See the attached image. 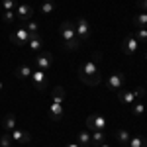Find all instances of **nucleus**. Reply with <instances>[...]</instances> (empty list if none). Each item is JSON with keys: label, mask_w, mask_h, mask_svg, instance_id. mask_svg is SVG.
Returning a JSON list of instances; mask_svg holds the SVG:
<instances>
[{"label": "nucleus", "mask_w": 147, "mask_h": 147, "mask_svg": "<svg viewBox=\"0 0 147 147\" xmlns=\"http://www.w3.org/2000/svg\"><path fill=\"white\" fill-rule=\"evenodd\" d=\"M100 59H102V53H100V51H96V53L92 55L90 61H84V63L79 67V79L82 80L84 84H88V86H96V84H100L102 75H100V69H98Z\"/></svg>", "instance_id": "nucleus-1"}, {"label": "nucleus", "mask_w": 147, "mask_h": 147, "mask_svg": "<svg viewBox=\"0 0 147 147\" xmlns=\"http://www.w3.org/2000/svg\"><path fill=\"white\" fill-rule=\"evenodd\" d=\"M59 34L63 37V43L67 47L69 51H77L82 43L79 41V37H77V30H75V24L71 22V20H65V22H61L59 26Z\"/></svg>", "instance_id": "nucleus-2"}, {"label": "nucleus", "mask_w": 147, "mask_h": 147, "mask_svg": "<svg viewBox=\"0 0 147 147\" xmlns=\"http://www.w3.org/2000/svg\"><path fill=\"white\" fill-rule=\"evenodd\" d=\"M75 30H77V37H79L80 43H86V41L90 39V35H92V26H90V22H88V18L80 16L79 20L75 22Z\"/></svg>", "instance_id": "nucleus-3"}, {"label": "nucleus", "mask_w": 147, "mask_h": 147, "mask_svg": "<svg viewBox=\"0 0 147 147\" xmlns=\"http://www.w3.org/2000/svg\"><path fill=\"white\" fill-rule=\"evenodd\" d=\"M145 88L143 86H137V88H134V90H118V100L122 102V104H125V106H131L134 102L137 100V98H141V96H145Z\"/></svg>", "instance_id": "nucleus-4"}, {"label": "nucleus", "mask_w": 147, "mask_h": 147, "mask_svg": "<svg viewBox=\"0 0 147 147\" xmlns=\"http://www.w3.org/2000/svg\"><path fill=\"white\" fill-rule=\"evenodd\" d=\"M106 125H108V120L102 116V114H90L88 118H86V129L88 131H94V129H106Z\"/></svg>", "instance_id": "nucleus-5"}, {"label": "nucleus", "mask_w": 147, "mask_h": 147, "mask_svg": "<svg viewBox=\"0 0 147 147\" xmlns=\"http://www.w3.org/2000/svg\"><path fill=\"white\" fill-rule=\"evenodd\" d=\"M28 39H30V32L24 28V24H20V26H18V28L10 34V41L14 43V45H18V47L26 45V43H28Z\"/></svg>", "instance_id": "nucleus-6"}, {"label": "nucleus", "mask_w": 147, "mask_h": 147, "mask_svg": "<svg viewBox=\"0 0 147 147\" xmlns=\"http://www.w3.org/2000/svg\"><path fill=\"white\" fill-rule=\"evenodd\" d=\"M16 18L20 20V22H28V20H32V16H34V8H32V4H28V2H20V4H16Z\"/></svg>", "instance_id": "nucleus-7"}, {"label": "nucleus", "mask_w": 147, "mask_h": 147, "mask_svg": "<svg viewBox=\"0 0 147 147\" xmlns=\"http://www.w3.org/2000/svg\"><path fill=\"white\" fill-rule=\"evenodd\" d=\"M137 49H139V41L134 37V34H127L124 37V43H122V51H124L125 55L134 57L137 53Z\"/></svg>", "instance_id": "nucleus-8"}, {"label": "nucleus", "mask_w": 147, "mask_h": 147, "mask_svg": "<svg viewBox=\"0 0 147 147\" xmlns=\"http://www.w3.org/2000/svg\"><path fill=\"white\" fill-rule=\"evenodd\" d=\"M35 67L41 69V71H47V69L53 65V53H49V51H39L37 57L34 59Z\"/></svg>", "instance_id": "nucleus-9"}, {"label": "nucleus", "mask_w": 147, "mask_h": 147, "mask_svg": "<svg viewBox=\"0 0 147 147\" xmlns=\"http://www.w3.org/2000/svg\"><path fill=\"white\" fill-rule=\"evenodd\" d=\"M124 82H125V75L124 73H114V75H110L108 77V80H106V86H108V90H120L122 86H124Z\"/></svg>", "instance_id": "nucleus-10"}, {"label": "nucleus", "mask_w": 147, "mask_h": 147, "mask_svg": "<svg viewBox=\"0 0 147 147\" xmlns=\"http://www.w3.org/2000/svg\"><path fill=\"white\" fill-rule=\"evenodd\" d=\"M28 47H30V51L39 53V51H41V47H43V37H41V34L30 35V39H28Z\"/></svg>", "instance_id": "nucleus-11"}, {"label": "nucleus", "mask_w": 147, "mask_h": 147, "mask_svg": "<svg viewBox=\"0 0 147 147\" xmlns=\"http://www.w3.org/2000/svg\"><path fill=\"white\" fill-rule=\"evenodd\" d=\"M12 136V141H20V143H30L32 141V136H30V131H24V129H12L10 131Z\"/></svg>", "instance_id": "nucleus-12"}, {"label": "nucleus", "mask_w": 147, "mask_h": 147, "mask_svg": "<svg viewBox=\"0 0 147 147\" xmlns=\"http://www.w3.org/2000/svg\"><path fill=\"white\" fill-rule=\"evenodd\" d=\"M32 80L35 82L37 90H43V88H45V71H41V69H35L34 73H32Z\"/></svg>", "instance_id": "nucleus-13"}, {"label": "nucleus", "mask_w": 147, "mask_h": 147, "mask_svg": "<svg viewBox=\"0 0 147 147\" xmlns=\"http://www.w3.org/2000/svg\"><path fill=\"white\" fill-rule=\"evenodd\" d=\"M32 73H34V69L30 67V65H26V63H22V65H18L16 67V77L18 79H30L32 77Z\"/></svg>", "instance_id": "nucleus-14"}, {"label": "nucleus", "mask_w": 147, "mask_h": 147, "mask_svg": "<svg viewBox=\"0 0 147 147\" xmlns=\"http://www.w3.org/2000/svg\"><path fill=\"white\" fill-rule=\"evenodd\" d=\"M106 141V134H104V129H94V131H90V143L94 147H98L100 143H104Z\"/></svg>", "instance_id": "nucleus-15"}, {"label": "nucleus", "mask_w": 147, "mask_h": 147, "mask_svg": "<svg viewBox=\"0 0 147 147\" xmlns=\"http://www.w3.org/2000/svg\"><path fill=\"white\" fill-rule=\"evenodd\" d=\"M129 137H131V136H129V131L124 129V127H120V129L116 131V141H118L122 147H125L127 143H129Z\"/></svg>", "instance_id": "nucleus-16"}, {"label": "nucleus", "mask_w": 147, "mask_h": 147, "mask_svg": "<svg viewBox=\"0 0 147 147\" xmlns=\"http://www.w3.org/2000/svg\"><path fill=\"white\" fill-rule=\"evenodd\" d=\"M57 8V2L55 0H43L41 2V6H39V12L43 14V16H47V14H53Z\"/></svg>", "instance_id": "nucleus-17"}, {"label": "nucleus", "mask_w": 147, "mask_h": 147, "mask_svg": "<svg viewBox=\"0 0 147 147\" xmlns=\"http://www.w3.org/2000/svg\"><path fill=\"white\" fill-rule=\"evenodd\" d=\"M77 141H79L80 147H90V131L88 129H82V131H79V136H77Z\"/></svg>", "instance_id": "nucleus-18"}, {"label": "nucleus", "mask_w": 147, "mask_h": 147, "mask_svg": "<svg viewBox=\"0 0 147 147\" xmlns=\"http://www.w3.org/2000/svg\"><path fill=\"white\" fill-rule=\"evenodd\" d=\"M2 125H4V131L16 129V116L14 114H6V118L2 120Z\"/></svg>", "instance_id": "nucleus-19"}, {"label": "nucleus", "mask_w": 147, "mask_h": 147, "mask_svg": "<svg viewBox=\"0 0 147 147\" xmlns=\"http://www.w3.org/2000/svg\"><path fill=\"white\" fill-rule=\"evenodd\" d=\"M49 110H51V118H53V120H59V118H63V104H59V102H53V104L49 106Z\"/></svg>", "instance_id": "nucleus-20"}, {"label": "nucleus", "mask_w": 147, "mask_h": 147, "mask_svg": "<svg viewBox=\"0 0 147 147\" xmlns=\"http://www.w3.org/2000/svg\"><path fill=\"white\" fill-rule=\"evenodd\" d=\"M127 147H147V137H143V136L129 137V143H127Z\"/></svg>", "instance_id": "nucleus-21"}, {"label": "nucleus", "mask_w": 147, "mask_h": 147, "mask_svg": "<svg viewBox=\"0 0 147 147\" xmlns=\"http://www.w3.org/2000/svg\"><path fill=\"white\" fill-rule=\"evenodd\" d=\"M134 26L136 28H147V12H139L134 16Z\"/></svg>", "instance_id": "nucleus-22"}, {"label": "nucleus", "mask_w": 147, "mask_h": 147, "mask_svg": "<svg viewBox=\"0 0 147 147\" xmlns=\"http://www.w3.org/2000/svg\"><path fill=\"white\" fill-rule=\"evenodd\" d=\"M2 22L6 24V26L14 24L16 22V12L14 10H2Z\"/></svg>", "instance_id": "nucleus-23"}, {"label": "nucleus", "mask_w": 147, "mask_h": 147, "mask_svg": "<svg viewBox=\"0 0 147 147\" xmlns=\"http://www.w3.org/2000/svg\"><path fill=\"white\" fill-rule=\"evenodd\" d=\"M134 37H136L139 43H147V28H136Z\"/></svg>", "instance_id": "nucleus-24"}, {"label": "nucleus", "mask_w": 147, "mask_h": 147, "mask_svg": "<svg viewBox=\"0 0 147 147\" xmlns=\"http://www.w3.org/2000/svg\"><path fill=\"white\" fill-rule=\"evenodd\" d=\"M24 28L30 32V35L39 34V24L35 22V20H28V22H24Z\"/></svg>", "instance_id": "nucleus-25"}, {"label": "nucleus", "mask_w": 147, "mask_h": 147, "mask_svg": "<svg viewBox=\"0 0 147 147\" xmlns=\"http://www.w3.org/2000/svg\"><path fill=\"white\" fill-rule=\"evenodd\" d=\"M63 98H65V88L63 86H55V90H53V102L63 104Z\"/></svg>", "instance_id": "nucleus-26"}, {"label": "nucleus", "mask_w": 147, "mask_h": 147, "mask_svg": "<svg viewBox=\"0 0 147 147\" xmlns=\"http://www.w3.org/2000/svg\"><path fill=\"white\" fill-rule=\"evenodd\" d=\"M12 145V136L10 131H4L2 136H0V147H10Z\"/></svg>", "instance_id": "nucleus-27"}, {"label": "nucleus", "mask_w": 147, "mask_h": 147, "mask_svg": "<svg viewBox=\"0 0 147 147\" xmlns=\"http://www.w3.org/2000/svg\"><path fill=\"white\" fill-rule=\"evenodd\" d=\"M131 112H134V116H141V114L145 112V104H141V102H134V104H131Z\"/></svg>", "instance_id": "nucleus-28"}, {"label": "nucleus", "mask_w": 147, "mask_h": 147, "mask_svg": "<svg viewBox=\"0 0 147 147\" xmlns=\"http://www.w3.org/2000/svg\"><path fill=\"white\" fill-rule=\"evenodd\" d=\"M16 8V0H2V10H14Z\"/></svg>", "instance_id": "nucleus-29"}, {"label": "nucleus", "mask_w": 147, "mask_h": 147, "mask_svg": "<svg viewBox=\"0 0 147 147\" xmlns=\"http://www.w3.org/2000/svg\"><path fill=\"white\" fill-rule=\"evenodd\" d=\"M137 6H139L141 10H147V0H137Z\"/></svg>", "instance_id": "nucleus-30"}, {"label": "nucleus", "mask_w": 147, "mask_h": 147, "mask_svg": "<svg viewBox=\"0 0 147 147\" xmlns=\"http://www.w3.org/2000/svg\"><path fill=\"white\" fill-rule=\"evenodd\" d=\"M67 147H80L79 141H71V143H67Z\"/></svg>", "instance_id": "nucleus-31"}, {"label": "nucleus", "mask_w": 147, "mask_h": 147, "mask_svg": "<svg viewBox=\"0 0 147 147\" xmlns=\"http://www.w3.org/2000/svg\"><path fill=\"white\" fill-rule=\"evenodd\" d=\"M98 147H110V143H106V141H104V143H100Z\"/></svg>", "instance_id": "nucleus-32"}, {"label": "nucleus", "mask_w": 147, "mask_h": 147, "mask_svg": "<svg viewBox=\"0 0 147 147\" xmlns=\"http://www.w3.org/2000/svg\"><path fill=\"white\" fill-rule=\"evenodd\" d=\"M0 88H2V82H0Z\"/></svg>", "instance_id": "nucleus-33"}, {"label": "nucleus", "mask_w": 147, "mask_h": 147, "mask_svg": "<svg viewBox=\"0 0 147 147\" xmlns=\"http://www.w3.org/2000/svg\"><path fill=\"white\" fill-rule=\"evenodd\" d=\"M145 59H147V53H145Z\"/></svg>", "instance_id": "nucleus-34"}, {"label": "nucleus", "mask_w": 147, "mask_h": 147, "mask_svg": "<svg viewBox=\"0 0 147 147\" xmlns=\"http://www.w3.org/2000/svg\"><path fill=\"white\" fill-rule=\"evenodd\" d=\"M90 147H94V145H90Z\"/></svg>", "instance_id": "nucleus-35"}]
</instances>
